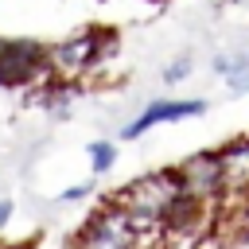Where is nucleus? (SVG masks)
Listing matches in <instances>:
<instances>
[{
  "mask_svg": "<svg viewBox=\"0 0 249 249\" xmlns=\"http://www.w3.org/2000/svg\"><path fill=\"white\" fill-rule=\"evenodd\" d=\"M97 51H101V35H97V31H82V35H74V39H62V43L47 47V62H51L54 74L74 78V74H82V70L93 66Z\"/></svg>",
  "mask_w": 249,
  "mask_h": 249,
  "instance_id": "nucleus-4",
  "label": "nucleus"
},
{
  "mask_svg": "<svg viewBox=\"0 0 249 249\" xmlns=\"http://www.w3.org/2000/svg\"><path fill=\"white\" fill-rule=\"evenodd\" d=\"M39 74H51L47 47H39L31 39H0V82L23 86Z\"/></svg>",
  "mask_w": 249,
  "mask_h": 249,
  "instance_id": "nucleus-2",
  "label": "nucleus"
},
{
  "mask_svg": "<svg viewBox=\"0 0 249 249\" xmlns=\"http://www.w3.org/2000/svg\"><path fill=\"white\" fill-rule=\"evenodd\" d=\"M187 74H191V62H187V58H179L175 66H167V70H163V78H167V82H183Z\"/></svg>",
  "mask_w": 249,
  "mask_h": 249,
  "instance_id": "nucleus-8",
  "label": "nucleus"
},
{
  "mask_svg": "<svg viewBox=\"0 0 249 249\" xmlns=\"http://www.w3.org/2000/svg\"><path fill=\"white\" fill-rule=\"evenodd\" d=\"M218 156H222V175H226L222 195H249V136H237Z\"/></svg>",
  "mask_w": 249,
  "mask_h": 249,
  "instance_id": "nucleus-6",
  "label": "nucleus"
},
{
  "mask_svg": "<svg viewBox=\"0 0 249 249\" xmlns=\"http://www.w3.org/2000/svg\"><path fill=\"white\" fill-rule=\"evenodd\" d=\"M179 195H183V187H179L175 167H163V171H148V175L132 179L128 187H121V191L113 195V202L124 206V210L136 218L140 230H163L160 218H163V210H167Z\"/></svg>",
  "mask_w": 249,
  "mask_h": 249,
  "instance_id": "nucleus-1",
  "label": "nucleus"
},
{
  "mask_svg": "<svg viewBox=\"0 0 249 249\" xmlns=\"http://www.w3.org/2000/svg\"><path fill=\"white\" fill-rule=\"evenodd\" d=\"M113 160H117V144H109V140H93V144H89V163H93V175H105V171L113 167Z\"/></svg>",
  "mask_w": 249,
  "mask_h": 249,
  "instance_id": "nucleus-7",
  "label": "nucleus"
},
{
  "mask_svg": "<svg viewBox=\"0 0 249 249\" xmlns=\"http://www.w3.org/2000/svg\"><path fill=\"white\" fill-rule=\"evenodd\" d=\"M202 109H206L202 101H152L132 124L121 128V140H136L140 132H148V128L160 124V121H187V117H198Z\"/></svg>",
  "mask_w": 249,
  "mask_h": 249,
  "instance_id": "nucleus-5",
  "label": "nucleus"
},
{
  "mask_svg": "<svg viewBox=\"0 0 249 249\" xmlns=\"http://www.w3.org/2000/svg\"><path fill=\"white\" fill-rule=\"evenodd\" d=\"M175 175H179V187L187 195L206 198V202H218L222 191H226V175H222V156L218 152H195V156H187L175 167Z\"/></svg>",
  "mask_w": 249,
  "mask_h": 249,
  "instance_id": "nucleus-3",
  "label": "nucleus"
},
{
  "mask_svg": "<svg viewBox=\"0 0 249 249\" xmlns=\"http://www.w3.org/2000/svg\"><path fill=\"white\" fill-rule=\"evenodd\" d=\"M8 218H12V202H8V198H0V226H4Z\"/></svg>",
  "mask_w": 249,
  "mask_h": 249,
  "instance_id": "nucleus-10",
  "label": "nucleus"
},
{
  "mask_svg": "<svg viewBox=\"0 0 249 249\" xmlns=\"http://www.w3.org/2000/svg\"><path fill=\"white\" fill-rule=\"evenodd\" d=\"M86 195H89V183H78V187L62 191V202H78V198H86Z\"/></svg>",
  "mask_w": 249,
  "mask_h": 249,
  "instance_id": "nucleus-9",
  "label": "nucleus"
}]
</instances>
